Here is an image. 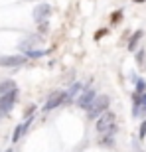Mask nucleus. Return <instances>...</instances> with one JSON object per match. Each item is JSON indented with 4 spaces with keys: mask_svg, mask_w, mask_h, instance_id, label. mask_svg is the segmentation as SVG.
I'll list each match as a JSON object with an SVG mask.
<instances>
[{
    "mask_svg": "<svg viewBox=\"0 0 146 152\" xmlns=\"http://www.w3.org/2000/svg\"><path fill=\"white\" fill-rule=\"evenodd\" d=\"M95 130L99 134H115V113L112 111H105L101 117L97 118L95 123Z\"/></svg>",
    "mask_w": 146,
    "mask_h": 152,
    "instance_id": "obj_1",
    "label": "nucleus"
},
{
    "mask_svg": "<svg viewBox=\"0 0 146 152\" xmlns=\"http://www.w3.org/2000/svg\"><path fill=\"white\" fill-rule=\"evenodd\" d=\"M109 103H111V99H109L107 95H97V99L91 103V107H89V117L99 118L109 109Z\"/></svg>",
    "mask_w": 146,
    "mask_h": 152,
    "instance_id": "obj_2",
    "label": "nucleus"
},
{
    "mask_svg": "<svg viewBox=\"0 0 146 152\" xmlns=\"http://www.w3.org/2000/svg\"><path fill=\"white\" fill-rule=\"evenodd\" d=\"M16 99H18V91H12V93H8V95H2V97H0V117H2V115H6L12 107H14Z\"/></svg>",
    "mask_w": 146,
    "mask_h": 152,
    "instance_id": "obj_3",
    "label": "nucleus"
},
{
    "mask_svg": "<svg viewBox=\"0 0 146 152\" xmlns=\"http://www.w3.org/2000/svg\"><path fill=\"white\" fill-rule=\"evenodd\" d=\"M65 97H67V93H63V91H55V93H51L50 99H47L45 105H44V111H51V109L59 107V105L65 101Z\"/></svg>",
    "mask_w": 146,
    "mask_h": 152,
    "instance_id": "obj_4",
    "label": "nucleus"
},
{
    "mask_svg": "<svg viewBox=\"0 0 146 152\" xmlns=\"http://www.w3.org/2000/svg\"><path fill=\"white\" fill-rule=\"evenodd\" d=\"M97 99V93L93 89H85L83 93H81V95H79V99H77V105L81 109H89L91 107V103L95 101Z\"/></svg>",
    "mask_w": 146,
    "mask_h": 152,
    "instance_id": "obj_5",
    "label": "nucleus"
},
{
    "mask_svg": "<svg viewBox=\"0 0 146 152\" xmlns=\"http://www.w3.org/2000/svg\"><path fill=\"white\" fill-rule=\"evenodd\" d=\"M22 63H26L24 56H0V65L2 67H16V65H22Z\"/></svg>",
    "mask_w": 146,
    "mask_h": 152,
    "instance_id": "obj_6",
    "label": "nucleus"
},
{
    "mask_svg": "<svg viewBox=\"0 0 146 152\" xmlns=\"http://www.w3.org/2000/svg\"><path fill=\"white\" fill-rule=\"evenodd\" d=\"M50 14H51V8H50V4H38L34 8V20L36 22H44L45 18H50Z\"/></svg>",
    "mask_w": 146,
    "mask_h": 152,
    "instance_id": "obj_7",
    "label": "nucleus"
},
{
    "mask_svg": "<svg viewBox=\"0 0 146 152\" xmlns=\"http://www.w3.org/2000/svg\"><path fill=\"white\" fill-rule=\"evenodd\" d=\"M83 91H85L83 83H75V85L71 87V89L67 91V97H65V101H71V99H75V97H77V95H81Z\"/></svg>",
    "mask_w": 146,
    "mask_h": 152,
    "instance_id": "obj_8",
    "label": "nucleus"
},
{
    "mask_svg": "<svg viewBox=\"0 0 146 152\" xmlns=\"http://www.w3.org/2000/svg\"><path fill=\"white\" fill-rule=\"evenodd\" d=\"M12 91H16V83H14V81L8 79V81H2V83H0V97L8 95V93H12Z\"/></svg>",
    "mask_w": 146,
    "mask_h": 152,
    "instance_id": "obj_9",
    "label": "nucleus"
},
{
    "mask_svg": "<svg viewBox=\"0 0 146 152\" xmlns=\"http://www.w3.org/2000/svg\"><path fill=\"white\" fill-rule=\"evenodd\" d=\"M30 123H32V118H28V123H24V124H18L16 130H14V134H12V142H18V140H20V136L26 132V129H28Z\"/></svg>",
    "mask_w": 146,
    "mask_h": 152,
    "instance_id": "obj_10",
    "label": "nucleus"
},
{
    "mask_svg": "<svg viewBox=\"0 0 146 152\" xmlns=\"http://www.w3.org/2000/svg\"><path fill=\"white\" fill-rule=\"evenodd\" d=\"M99 144H101V146H111V144H115V134H101Z\"/></svg>",
    "mask_w": 146,
    "mask_h": 152,
    "instance_id": "obj_11",
    "label": "nucleus"
},
{
    "mask_svg": "<svg viewBox=\"0 0 146 152\" xmlns=\"http://www.w3.org/2000/svg\"><path fill=\"white\" fill-rule=\"evenodd\" d=\"M140 36H142V32L138 30V32H136V34L132 36V38H130V42H128V50H134V48H136V44H138V39H140Z\"/></svg>",
    "mask_w": 146,
    "mask_h": 152,
    "instance_id": "obj_12",
    "label": "nucleus"
},
{
    "mask_svg": "<svg viewBox=\"0 0 146 152\" xmlns=\"http://www.w3.org/2000/svg\"><path fill=\"white\" fill-rule=\"evenodd\" d=\"M120 20H123V12H120V10L112 12V16H111V22H112V24H118Z\"/></svg>",
    "mask_w": 146,
    "mask_h": 152,
    "instance_id": "obj_13",
    "label": "nucleus"
},
{
    "mask_svg": "<svg viewBox=\"0 0 146 152\" xmlns=\"http://www.w3.org/2000/svg\"><path fill=\"white\" fill-rule=\"evenodd\" d=\"M45 51H42V50H28L26 51V56L28 57H39V56H44Z\"/></svg>",
    "mask_w": 146,
    "mask_h": 152,
    "instance_id": "obj_14",
    "label": "nucleus"
},
{
    "mask_svg": "<svg viewBox=\"0 0 146 152\" xmlns=\"http://www.w3.org/2000/svg\"><path fill=\"white\" fill-rule=\"evenodd\" d=\"M136 91H138V95H140L142 91H146V81L138 79V81H136Z\"/></svg>",
    "mask_w": 146,
    "mask_h": 152,
    "instance_id": "obj_15",
    "label": "nucleus"
},
{
    "mask_svg": "<svg viewBox=\"0 0 146 152\" xmlns=\"http://www.w3.org/2000/svg\"><path fill=\"white\" fill-rule=\"evenodd\" d=\"M138 136H140V138H144V136H146V123L140 124V134H138Z\"/></svg>",
    "mask_w": 146,
    "mask_h": 152,
    "instance_id": "obj_16",
    "label": "nucleus"
},
{
    "mask_svg": "<svg viewBox=\"0 0 146 152\" xmlns=\"http://www.w3.org/2000/svg\"><path fill=\"white\" fill-rule=\"evenodd\" d=\"M105 34H107V30H99V34H95V39H101Z\"/></svg>",
    "mask_w": 146,
    "mask_h": 152,
    "instance_id": "obj_17",
    "label": "nucleus"
},
{
    "mask_svg": "<svg viewBox=\"0 0 146 152\" xmlns=\"http://www.w3.org/2000/svg\"><path fill=\"white\" fill-rule=\"evenodd\" d=\"M136 59L142 61V59H144V51H138V53H136Z\"/></svg>",
    "mask_w": 146,
    "mask_h": 152,
    "instance_id": "obj_18",
    "label": "nucleus"
},
{
    "mask_svg": "<svg viewBox=\"0 0 146 152\" xmlns=\"http://www.w3.org/2000/svg\"><path fill=\"white\" fill-rule=\"evenodd\" d=\"M134 2H144V0H134Z\"/></svg>",
    "mask_w": 146,
    "mask_h": 152,
    "instance_id": "obj_19",
    "label": "nucleus"
},
{
    "mask_svg": "<svg viewBox=\"0 0 146 152\" xmlns=\"http://www.w3.org/2000/svg\"><path fill=\"white\" fill-rule=\"evenodd\" d=\"M6 152H12V148H8V150H6Z\"/></svg>",
    "mask_w": 146,
    "mask_h": 152,
    "instance_id": "obj_20",
    "label": "nucleus"
}]
</instances>
